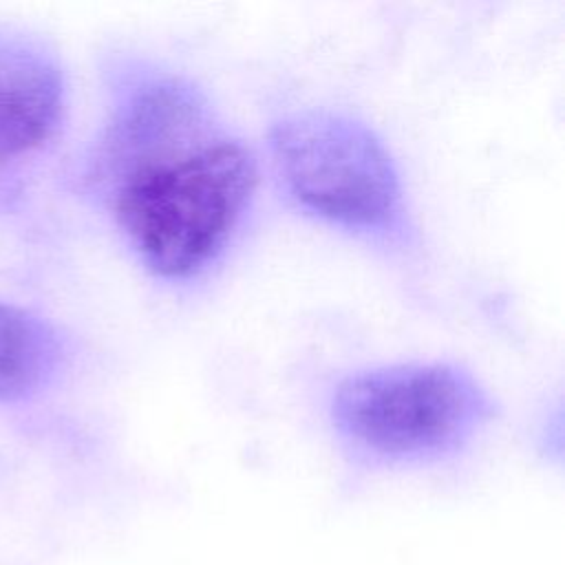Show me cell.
Masks as SVG:
<instances>
[{
	"mask_svg": "<svg viewBox=\"0 0 565 565\" xmlns=\"http://www.w3.org/2000/svg\"><path fill=\"white\" fill-rule=\"evenodd\" d=\"M494 413L486 388L463 369L395 364L349 375L331 399L335 426L355 444L386 457L446 450Z\"/></svg>",
	"mask_w": 565,
	"mask_h": 565,
	"instance_id": "3",
	"label": "cell"
},
{
	"mask_svg": "<svg viewBox=\"0 0 565 565\" xmlns=\"http://www.w3.org/2000/svg\"><path fill=\"white\" fill-rule=\"evenodd\" d=\"M269 146L285 188L311 214L362 232L397 221L399 174L366 124L327 110L294 113L271 128Z\"/></svg>",
	"mask_w": 565,
	"mask_h": 565,
	"instance_id": "2",
	"label": "cell"
},
{
	"mask_svg": "<svg viewBox=\"0 0 565 565\" xmlns=\"http://www.w3.org/2000/svg\"><path fill=\"white\" fill-rule=\"evenodd\" d=\"M64 79L55 60L40 49L0 44V159L40 148L57 128Z\"/></svg>",
	"mask_w": 565,
	"mask_h": 565,
	"instance_id": "4",
	"label": "cell"
},
{
	"mask_svg": "<svg viewBox=\"0 0 565 565\" xmlns=\"http://www.w3.org/2000/svg\"><path fill=\"white\" fill-rule=\"evenodd\" d=\"M60 360V338L42 318L0 302V402L24 399L44 388Z\"/></svg>",
	"mask_w": 565,
	"mask_h": 565,
	"instance_id": "5",
	"label": "cell"
},
{
	"mask_svg": "<svg viewBox=\"0 0 565 565\" xmlns=\"http://www.w3.org/2000/svg\"><path fill=\"white\" fill-rule=\"evenodd\" d=\"M106 166L119 227L166 278L192 276L223 249L256 185L249 148L199 88L166 73L124 88Z\"/></svg>",
	"mask_w": 565,
	"mask_h": 565,
	"instance_id": "1",
	"label": "cell"
}]
</instances>
